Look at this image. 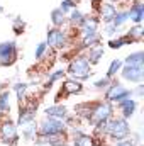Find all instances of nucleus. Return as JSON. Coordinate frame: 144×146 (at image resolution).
<instances>
[{"mask_svg":"<svg viewBox=\"0 0 144 146\" xmlns=\"http://www.w3.org/2000/svg\"><path fill=\"white\" fill-rule=\"evenodd\" d=\"M66 75H70L73 80H78V82H85L92 76V65L88 63L87 56L85 54H78L75 56L68 68H66Z\"/></svg>","mask_w":144,"mask_h":146,"instance_id":"obj_1","label":"nucleus"},{"mask_svg":"<svg viewBox=\"0 0 144 146\" xmlns=\"http://www.w3.org/2000/svg\"><path fill=\"white\" fill-rule=\"evenodd\" d=\"M107 136L112 141H122V139H127L131 136V124L127 119L124 117H110L108 121V129H107Z\"/></svg>","mask_w":144,"mask_h":146,"instance_id":"obj_2","label":"nucleus"},{"mask_svg":"<svg viewBox=\"0 0 144 146\" xmlns=\"http://www.w3.org/2000/svg\"><path fill=\"white\" fill-rule=\"evenodd\" d=\"M66 124L63 121L53 119V117H42L37 122V134H65L66 133Z\"/></svg>","mask_w":144,"mask_h":146,"instance_id":"obj_3","label":"nucleus"},{"mask_svg":"<svg viewBox=\"0 0 144 146\" xmlns=\"http://www.w3.org/2000/svg\"><path fill=\"white\" fill-rule=\"evenodd\" d=\"M0 141L9 146H15L19 143V129L14 121L3 119L0 122Z\"/></svg>","mask_w":144,"mask_h":146,"instance_id":"obj_4","label":"nucleus"},{"mask_svg":"<svg viewBox=\"0 0 144 146\" xmlns=\"http://www.w3.org/2000/svg\"><path fill=\"white\" fill-rule=\"evenodd\" d=\"M110 117H114V106L110 102H107V100H104V102H93L92 110H90V119H88V122L92 126L97 124L98 121H107Z\"/></svg>","mask_w":144,"mask_h":146,"instance_id":"obj_5","label":"nucleus"},{"mask_svg":"<svg viewBox=\"0 0 144 146\" xmlns=\"http://www.w3.org/2000/svg\"><path fill=\"white\" fill-rule=\"evenodd\" d=\"M127 97H132V90L124 87L119 82L112 80V83L105 88V100L110 102V104H117V102H120V100H124Z\"/></svg>","mask_w":144,"mask_h":146,"instance_id":"obj_6","label":"nucleus"},{"mask_svg":"<svg viewBox=\"0 0 144 146\" xmlns=\"http://www.w3.org/2000/svg\"><path fill=\"white\" fill-rule=\"evenodd\" d=\"M17 42L15 41H3L0 42V66H10L17 60Z\"/></svg>","mask_w":144,"mask_h":146,"instance_id":"obj_7","label":"nucleus"},{"mask_svg":"<svg viewBox=\"0 0 144 146\" xmlns=\"http://www.w3.org/2000/svg\"><path fill=\"white\" fill-rule=\"evenodd\" d=\"M66 42H68V34L61 27H51V29H48L46 44L49 48H53V49H63V48H66Z\"/></svg>","mask_w":144,"mask_h":146,"instance_id":"obj_8","label":"nucleus"},{"mask_svg":"<svg viewBox=\"0 0 144 146\" xmlns=\"http://www.w3.org/2000/svg\"><path fill=\"white\" fill-rule=\"evenodd\" d=\"M37 106L39 102H22L19 104V117H17V127L36 121V112H37Z\"/></svg>","mask_w":144,"mask_h":146,"instance_id":"obj_9","label":"nucleus"},{"mask_svg":"<svg viewBox=\"0 0 144 146\" xmlns=\"http://www.w3.org/2000/svg\"><path fill=\"white\" fill-rule=\"evenodd\" d=\"M120 76L126 82L131 83H143L144 82V66H137V65H122L120 68Z\"/></svg>","mask_w":144,"mask_h":146,"instance_id":"obj_10","label":"nucleus"},{"mask_svg":"<svg viewBox=\"0 0 144 146\" xmlns=\"http://www.w3.org/2000/svg\"><path fill=\"white\" fill-rule=\"evenodd\" d=\"M137 107H139V104H137V100L134 97H127V99L117 102V109L120 110V117H124L127 121L137 112Z\"/></svg>","mask_w":144,"mask_h":146,"instance_id":"obj_11","label":"nucleus"},{"mask_svg":"<svg viewBox=\"0 0 144 146\" xmlns=\"http://www.w3.org/2000/svg\"><path fill=\"white\" fill-rule=\"evenodd\" d=\"M36 146H65V134H37L34 139Z\"/></svg>","mask_w":144,"mask_h":146,"instance_id":"obj_12","label":"nucleus"},{"mask_svg":"<svg viewBox=\"0 0 144 146\" xmlns=\"http://www.w3.org/2000/svg\"><path fill=\"white\" fill-rule=\"evenodd\" d=\"M115 14H117V7L110 2H102V5L98 7V19L104 21V24H112Z\"/></svg>","mask_w":144,"mask_h":146,"instance_id":"obj_13","label":"nucleus"},{"mask_svg":"<svg viewBox=\"0 0 144 146\" xmlns=\"http://www.w3.org/2000/svg\"><path fill=\"white\" fill-rule=\"evenodd\" d=\"M44 115L46 117H53V119H58V121H66L68 119V109L65 107V106H61V104H53V106H49V107H46L44 109Z\"/></svg>","mask_w":144,"mask_h":146,"instance_id":"obj_14","label":"nucleus"},{"mask_svg":"<svg viewBox=\"0 0 144 146\" xmlns=\"http://www.w3.org/2000/svg\"><path fill=\"white\" fill-rule=\"evenodd\" d=\"M129 14V21L132 24H143V19H144V3L141 0H136L131 3V9L127 10Z\"/></svg>","mask_w":144,"mask_h":146,"instance_id":"obj_15","label":"nucleus"},{"mask_svg":"<svg viewBox=\"0 0 144 146\" xmlns=\"http://www.w3.org/2000/svg\"><path fill=\"white\" fill-rule=\"evenodd\" d=\"M81 92H83L81 82L73 80V78H68V80L63 82V87H61V90H59V95L70 97V95H73V94H81Z\"/></svg>","mask_w":144,"mask_h":146,"instance_id":"obj_16","label":"nucleus"},{"mask_svg":"<svg viewBox=\"0 0 144 146\" xmlns=\"http://www.w3.org/2000/svg\"><path fill=\"white\" fill-rule=\"evenodd\" d=\"M102 41V34L98 31H92V33H87L81 36V46L80 49H90L93 46H98Z\"/></svg>","mask_w":144,"mask_h":146,"instance_id":"obj_17","label":"nucleus"},{"mask_svg":"<svg viewBox=\"0 0 144 146\" xmlns=\"http://www.w3.org/2000/svg\"><path fill=\"white\" fill-rule=\"evenodd\" d=\"M98 26H100V19L95 17V15H92V17H85V21H83V24L78 27V31H80V34L83 36V34H87V33L98 31Z\"/></svg>","mask_w":144,"mask_h":146,"instance_id":"obj_18","label":"nucleus"},{"mask_svg":"<svg viewBox=\"0 0 144 146\" xmlns=\"http://www.w3.org/2000/svg\"><path fill=\"white\" fill-rule=\"evenodd\" d=\"M104 54H105V49H104V46H93V48H90L88 49V53L85 54L87 56V60H88V63L90 65H97L102 58H104Z\"/></svg>","mask_w":144,"mask_h":146,"instance_id":"obj_19","label":"nucleus"},{"mask_svg":"<svg viewBox=\"0 0 144 146\" xmlns=\"http://www.w3.org/2000/svg\"><path fill=\"white\" fill-rule=\"evenodd\" d=\"M20 129H22V138L26 141H34L36 139V136H37V122L36 121L20 126Z\"/></svg>","mask_w":144,"mask_h":146,"instance_id":"obj_20","label":"nucleus"},{"mask_svg":"<svg viewBox=\"0 0 144 146\" xmlns=\"http://www.w3.org/2000/svg\"><path fill=\"white\" fill-rule=\"evenodd\" d=\"M66 22H68V17L59 7L51 10V24H53V27H63Z\"/></svg>","mask_w":144,"mask_h":146,"instance_id":"obj_21","label":"nucleus"},{"mask_svg":"<svg viewBox=\"0 0 144 146\" xmlns=\"http://www.w3.org/2000/svg\"><path fill=\"white\" fill-rule=\"evenodd\" d=\"M73 146H97V141L92 134L81 133L78 136H73Z\"/></svg>","mask_w":144,"mask_h":146,"instance_id":"obj_22","label":"nucleus"},{"mask_svg":"<svg viewBox=\"0 0 144 146\" xmlns=\"http://www.w3.org/2000/svg\"><path fill=\"white\" fill-rule=\"evenodd\" d=\"M132 42H134V41L127 36V34L108 39V46H110L112 49H120V48H124V46H127V44H132Z\"/></svg>","mask_w":144,"mask_h":146,"instance_id":"obj_23","label":"nucleus"},{"mask_svg":"<svg viewBox=\"0 0 144 146\" xmlns=\"http://www.w3.org/2000/svg\"><path fill=\"white\" fill-rule=\"evenodd\" d=\"M124 65H137V66H144V53L139 49V51H134L131 53L126 60H122Z\"/></svg>","mask_w":144,"mask_h":146,"instance_id":"obj_24","label":"nucleus"},{"mask_svg":"<svg viewBox=\"0 0 144 146\" xmlns=\"http://www.w3.org/2000/svg\"><path fill=\"white\" fill-rule=\"evenodd\" d=\"M9 112H10V92L2 90L0 92V114L7 115Z\"/></svg>","mask_w":144,"mask_h":146,"instance_id":"obj_25","label":"nucleus"},{"mask_svg":"<svg viewBox=\"0 0 144 146\" xmlns=\"http://www.w3.org/2000/svg\"><path fill=\"white\" fill-rule=\"evenodd\" d=\"M65 76H66V70H65V68H59V70H56V72L49 73V75H48V82H46V85H44V92H46V90H49V88H51V85H53L54 82L63 80Z\"/></svg>","mask_w":144,"mask_h":146,"instance_id":"obj_26","label":"nucleus"},{"mask_svg":"<svg viewBox=\"0 0 144 146\" xmlns=\"http://www.w3.org/2000/svg\"><path fill=\"white\" fill-rule=\"evenodd\" d=\"M85 17H87V15H85V14H83L81 10H78V9H73L71 12H70V17H68V22L71 24L73 27H76V29H78V27H80V26L83 24V21H85Z\"/></svg>","mask_w":144,"mask_h":146,"instance_id":"obj_27","label":"nucleus"},{"mask_svg":"<svg viewBox=\"0 0 144 146\" xmlns=\"http://www.w3.org/2000/svg\"><path fill=\"white\" fill-rule=\"evenodd\" d=\"M127 36L131 37L134 42H139V41H143L144 37V29H143V24H134L127 33H126Z\"/></svg>","mask_w":144,"mask_h":146,"instance_id":"obj_28","label":"nucleus"},{"mask_svg":"<svg viewBox=\"0 0 144 146\" xmlns=\"http://www.w3.org/2000/svg\"><path fill=\"white\" fill-rule=\"evenodd\" d=\"M27 83H24V82H17L14 87H12V90L15 92V95H17V102L19 104H22V102H26V92H27Z\"/></svg>","mask_w":144,"mask_h":146,"instance_id":"obj_29","label":"nucleus"},{"mask_svg":"<svg viewBox=\"0 0 144 146\" xmlns=\"http://www.w3.org/2000/svg\"><path fill=\"white\" fill-rule=\"evenodd\" d=\"M127 21H129V14H127V10H117V14H115L114 21H112V24H114L115 27L120 29Z\"/></svg>","mask_w":144,"mask_h":146,"instance_id":"obj_30","label":"nucleus"},{"mask_svg":"<svg viewBox=\"0 0 144 146\" xmlns=\"http://www.w3.org/2000/svg\"><path fill=\"white\" fill-rule=\"evenodd\" d=\"M122 60H112L110 61V65H108V70H107V75L105 76H108V78H114L117 73L120 72V68H122Z\"/></svg>","mask_w":144,"mask_h":146,"instance_id":"obj_31","label":"nucleus"},{"mask_svg":"<svg viewBox=\"0 0 144 146\" xmlns=\"http://www.w3.org/2000/svg\"><path fill=\"white\" fill-rule=\"evenodd\" d=\"M12 29H14V33H15L17 36H20V34L24 33V29H26V22H24L20 17H15L14 22H12Z\"/></svg>","mask_w":144,"mask_h":146,"instance_id":"obj_32","label":"nucleus"},{"mask_svg":"<svg viewBox=\"0 0 144 146\" xmlns=\"http://www.w3.org/2000/svg\"><path fill=\"white\" fill-rule=\"evenodd\" d=\"M112 80H114V78H108V76H102V78H98V80H95V82H93V87H95L97 90H105L108 85L112 83Z\"/></svg>","mask_w":144,"mask_h":146,"instance_id":"obj_33","label":"nucleus"},{"mask_svg":"<svg viewBox=\"0 0 144 146\" xmlns=\"http://www.w3.org/2000/svg\"><path fill=\"white\" fill-rule=\"evenodd\" d=\"M104 34L108 37V39H112V37L119 36V27H115L114 24H105V29H104Z\"/></svg>","mask_w":144,"mask_h":146,"instance_id":"obj_34","label":"nucleus"},{"mask_svg":"<svg viewBox=\"0 0 144 146\" xmlns=\"http://www.w3.org/2000/svg\"><path fill=\"white\" fill-rule=\"evenodd\" d=\"M46 49H48V44H46V41H42V42H39L36 46V51H34V58L37 60H41L42 56H44V53H46Z\"/></svg>","mask_w":144,"mask_h":146,"instance_id":"obj_35","label":"nucleus"},{"mask_svg":"<svg viewBox=\"0 0 144 146\" xmlns=\"http://www.w3.org/2000/svg\"><path fill=\"white\" fill-rule=\"evenodd\" d=\"M59 9L66 14V12H71L73 9H76V0H63L61 2V5H59Z\"/></svg>","mask_w":144,"mask_h":146,"instance_id":"obj_36","label":"nucleus"},{"mask_svg":"<svg viewBox=\"0 0 144 146\" xmlns=\"http://www.w3.org/2000/svg\"><path fill=\"white\" fill-rule=\"evenodd\" d=\"M132 97H136V99H143L144 97V83H137V85L132 88Z\"/></svg>","mask_w":144,"mask_h":146,"instance_id":"obj_37","label":"nucleus"},{"mask_svg":"<svg viewBox=\"0 0 144 146\" xmlns=\"http://www.w3.org/2000/svg\"><path fill=\"white\" fill-rule=\"evenodd\" d=\"M114 146H136L132 139H122V141H117Z\"/></svg>","mask_w":144,"mask_h":146,"instance_id":"obj_38","label":"nucleus"},{"mask_svg":"<svg viewBox=\"0 0 144 146\" xmlns=\"http://www.w3.org/2000/svg\"><path fill=\"white\" fill-rule=\"evenodd\" d=\"M114 2H120V0H110V3H114Z\"/></svg>","mask_w":144,"mask_h":146,"instance_id":"obj_39","label":"nucleus"},{"mask_svg":"<svg viewBox=\"0 0 144 146\" xmlns=\"http://www.w3.org/2000/svg\"><path fill=\"white\" fill-rule=\"evenodd\" d=\"M0 12H2V7H0Z\"/></svg>","mask_w":144,"mask_h":146,"instance_id":"obj_40","label":"nucleus"}]
</instances>
